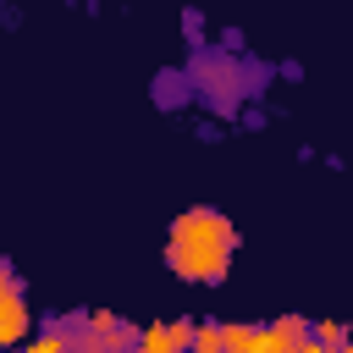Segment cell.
I'll return each instance as SVG.
<instances>
[{"mask_svg": "<svg viewBox=\"0 0 353 353\" xmlns=\"http://www.w3.org/2000/svg\"><path fill=\"white\" fill-rule=\"evenodd\" d=\"M232 254H237V226H232L226 210H215V204H193V210H182V215L171 221L165 265H171L182 281H199V287L226 281Z\"/></svg>", "mask_w": 353, "mask_h": 353, "instance_id": "6da1fadb", "label": "cell"}, {"mask_svg": "<svg viewBox=\"0 0 353 353\" xmlns=\"http://www.w3.org/2000/svg\"><path fill=\"white\" fill-rule=\"evenodd\" d=\"M28 331H33V309H28L22 287L11 281V270H0V353H11Z\"/></svg>", "mask_w": 353, "mask_h": 353, "instance_id": "7a4b0ae2", "label": "cell"}, {"mask_svg": "<svg viewBox=\"0 0 353 353\" xmlns=\"http://www.w3.org/2000/svg\"><path fill=\"white\" fill-rule=\"evenodd\" d=\"M303 336H309V320L303 314H281V320L259 325V353H298Z\"/></svg>", "mask_w": 353, "mask_h": 353, "instance_id": "3957f363", "label": "cell"}, {"mask_svg": "<svg viewBox=\"0 0 353 353\" xmlns=\"http://www.w3.org/2000/svg\"><path fill=\"white\" fill-rule=\"evenodd\" d=\"M66 353H127V336L83 325V331H66Z\"/></svg>", "mask_w": 353, "mask_h": 353, "instance_id": "277c9868", "label": "cell"}, {"mask_svg": "<svg viewBox=\"0 0 353 353\" xmlns=\"http://www.w3.org/2000/svg\"><path fill=\"white\" fill-rule=\"evenodd\" d=\"M127 353H182V347L171 342L165 320H149V325H138V331L127 336Z\"/></svg>", "mask_w": 353, "mask_h": 353, "instance_id": "5b68a950", "label": "cell"}, {"mask_svg": "<svg viewBox=\"0 0 353 353\" xmlns=\"http://www.w3.org/2000/svg\"><path fill=\"white\" fill-rule=\"evenodd\" d=\"M17 353H66V331H61V325H50V331H39V336L28 331V336L17 342Z\"/></svg>", "mask_w": 353, "mask_h": 353, "instance_id": "8992f818", "label": "cell"}, {"mask_svg": "<svg viewBox=\"0 0 353 353\" xmlns=\"http://www.w3.org/2000/svg\"><path fill=\"white\" fill-rule=\"evenodd\" d=\"M188 353H226V347H221V325H215V320H199L193 336H188Z\"/></svg>", "mask_w": 353, "mask_h": 353, "instance_id": "52a82bcc", "label": "cell"}, {"mask_svg": "<svg viewBox=\"0 0 353 353\" xmlns=\"http://www.w3.org/2000/svg\"><path fill=\"white\" fill-rule=\"evenodd\" d=\"M309 336L331 347V342H342V336H347V325H342V320H309Z\"/></svg>", "mask_w": 353, "mask_h": 353, "instance_id": "ba28073f", "label": "cell"}, {"mask_svg": "<svg viewBox=\"0 0 353 353\" xmlns=\"http://www.w3.org/2000/svg\"><path fill=\"white\" fill-rule=\"evenodd\" d=\"M165 331H171V342L188 353V336H193V320H165Z\"/></svg>", "mask_w": 353, "mask_h": 353, "instance_id": "9c48e42d", "label": "cell"}, {"mask_svg": "<svg viewBox=\"0 0 353 353\" xmlns=\"http://www.w3.org/2000/svg\"><path fill=\"white\" fill-rule=\"evenodd\" d=\"M298 353H331V347H325V342H314V336H303V342H298Z\"/></svg>", "mask_w": 353, "mask_h": 353, "instance_id": "30bf717a", "label": "cell"}, {"mask_svg": "<svg viewBox=\"0 0 353 353\" xmlns=\"http://www.w3.org/2000/svg\"><path fill=\"white\" fill-rule=\"evenodd\" d=\"M331 353H353V342H347V336H342V342H331Z\"/></svg>", "mask_w": 353, "mask_h": 353, "instance_id": "8fae6325", "label": "cell"}]
</instances>
